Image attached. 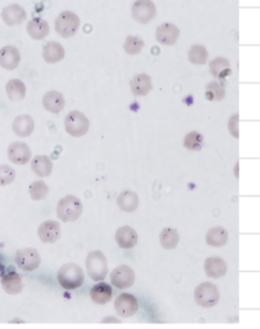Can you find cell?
<instances>
[{"mask_svg":"<svg viewBox=\"0 0 260 329\" xmlns=\"http://www.w3.org/2000/svg\"><path fill=\"white\" fill-rule=\"evenodd\" d=\"M151 80V77L145 74H141L135 76L130 81L131 89L133 94L136 96L147 95L152 89Z\"/></svg>","mask_w":260,"mask_h":329,"instance_id":"obj_17","label":"cell"},{"mask_svg":"<svg viewBox=\"0 0 260 329\" xmlns=\"http://www.w3.org/2000/svg\"><path fill=\"white\" fill-rule=\"evenodd\" d=\"M203 144V136L196 131L188 134L185 137L183 146L188 150H200Z\"/></svg>","mask_w":260,"mask_h":329,"instance_id":"obj_32","label":"cell"},{"mask_svg":"<svg viewBox=\"0 0 260 329\" xmlns=\"http://www.w3.org/2000/svg\"><path fill=\"white\" fill-rule=\"evenodd\" d=\"M15 177L14 170L7 164L0 165V185L4 186L12 182Z\"/></svg>","mask_w":260,"mask_h":329,"instance_id":"obj_36","label":"cell"},{"mask_svg":"<svg viewBox=\"0 0 260 329\" xmlns=\"http://www.w3.org/2000/svg\"><path fill=\"white\" fill-rule=\"evenodd\" d=\"M144 45V42L138 36H128L123 45L125 52L130 55L139 53Z\"/></svg>","mask_w":260,"mask_h":329,"instance_id":"obj_33","label":"cell"},{"mask_svg":"<svg viewBox=\"0 0 260 329\" xmlns=\"http://www.w3.org/2000/svg\"><path fill=\"white\" fill-rule=\"evenodd\" d=\"M42 103L44 108L53 113H59L64 105L63 95L55 90L47 92L43 97Z\"/></svg>","mask_w":260,"mask_h":329,"instance_id":"obj_20","label":"cell"},{"mask_svg":"<svg viewBox=\"0 0 260 329\" xmlns=\"http://www.w3.org/2000/svg\"><path fill=\"white\" fill-rule=\"evenodd\" d=\"M231 72L232 70L229 68H226L219 73L218 78L220 79H224L225 77L230 75Z\"/></svg>","mask_w":260,"mask_h":329,"instance_id":"obj_37","label":"cell"},{"mask_svg":"<svg viewBox=\"0 0 260 329\" xmlns=\"http://www.w3.org/2000/svg\"><path fill=\"white\" fill-rule=\"evenodd\" d=\"M179 36V29L175 25L171 23L162 24L156 31V39L162 45H173L176 42Z\"/></svg>","mask_w":260,"mask_h":329,"instance_id":"obj_14","label":"cell"},{"mask_svg":"<svg viewBox=\"0 0 260 329\" xmlns=\"http://www.w3.org/2000/svg\"><path fill=\"white\" fill-rule=\"evenodd\" d=\"M86 267L89 276L94 281L104 280L108 272L107 258L99 250L92 251L88 254Z\"/></svg>","mask_w":260,"mask_h":329,"instance_id":"obj_3","label":"cell"},{"mask_svg":"<svg viewBox=\"0 0 260 329\" xmlns=\"http://www.w3.org/2000/svg\"><path fill=\"white\" fill-rule=\"evenodd\" d=\"M90 296L95 304L104 305L111 301L112 289L108 284L100 282L94 285L91 289Z\"/></svg>","mask_w":260,"mask_h":329,"instance_id":"obj_18","label":"cell"},{"mask_svg":"<svg viewBox=\"0 0 260 329\" xmlns=\"http://www.w3.org/2000/svg\"><path fill=\"white\" fill-rule=\"evenodd\" d=\"M34 128V122L31 116L28 115H22L17 117L12 124V129L14 133L20 137L29 136Z\"/></svg>","mask_w":260,"mask_h":329,"instance_id":"obj_19","label":"cell"},{"mask_svg":"<svg viewBox=\"0 0 260 329\" xmlns=\"http://www.w3.org/2000/svg\"><path fill=\"white\" fill-rule=\"evenodd\" d=\"M160 241L165 249L175 248L179 240V237L176 231L171 228H165L160 234Z\"/></svg>","mask_w":260,"mask_h":329,"instance_id":"obj_29","label":"cell"},{"mask_svg":"<svg viewBox=\"0 0 260 329\" xmlns=\"http://www.w3.org/2000/svg\"><path fill=\"white\" fill-rule=\"evenodd\" d=\"M6 89L8 97L12 101H20L25 95V86L18 79L9 80L6 85Z\"/></svg>","mask_w":260,"mask_h":329,"instance_id":"obj_27","label":"cell"},{"mask_svg":"<svg viewBox=\"0 0 260 329\" xmlns=\"http://www.w3.org/2000/svg\"><path fill=\"white\" fill-rule=\"evenodd\" d=\"M15 262L19 269L30 272L39 267L41 258L36 249L30 247L25 248L17 251Z\"/></svg>","mask_w":260,"mask_h":329,"instance_id":"obj_7","label":"cell"},{"mask_svg":"<svg viewBox=\"0 0 260 329\" xmlns=\"http://www.w3.org/2000/svg\"><path fill=\"white\" fill-rule=\"evenodd\" d=\"M32 171L40 177L48 176L51 173L52 163L50 158L46 155H37L31 162Z\"/></svg>","mask_w":260,"mask_h":329,"instance_id":"obj_26","label":"cell"},{"mask_svg":"<svg viewBox=\"0 0 260 329\" xmlns=\"http://www.w3.org/2000/svg\"><path fill=\"white\" fill-rule=\"evenodd\" d=\"M60 224L56 221L47 220L39 226L38 234L43 243H53L60 237Z\"/></svg>","mask_w":260,"mask_h":329,"instance_id":"obj_12","label":"cell"},{"mask_svg":"<svg viewBox=\"0 0 260 329\" xmlns=\"http://www.w3.org/2000/svg\"><path fill=\"white\" fill-rule=\"evenodd\" d=\"M64 54L62 46L56 42H49L43 47V57L47 63H54L60 61Z\"/></svg>","mask_w":260,"mask_h":329,"instance_id":"obj_24","label":"cell"},{"mask_svg":"<svg viewBox=\"0 0 260 329\" xmlns=\"http://www.w3.org/2000/svg\"><path fill=\"white\" fill-rule=\"evenodd\" d=\"M57 280L66 289L72 290L81 286L84 282V275L82 268L74 263L62 266L57 273Z\"/></svg>","mask_w":260,"mask_h":329,"instance_id":"obj_1","label":"cell"},{"mask_svg":"<svg viewBox=\"0 0 260 329\" xmlns=\"http://www.w3.org/2000/svg\"><path fill=\"white\" fill-rule=\"evenodd\" d=\"M83 210L80 200L73 195H68L58 202L56 213L63 222L74 221L78 219Z\"/></svg>","mask_w":260,"mask_h":329,"instance_id":"obj_2","label":"cell"},{"mask_svg":"<svg viewBox=\"0 0 260 329\" xmlns=\"http://www.w3.org/2000/svg\"><path fill=\"white\" fill-rule=\"evenodd\" d=\"M26 30L33 39L42 40L48 35L49 26L46 21L40 18H35L28 22Z\"/></svg>","mask_w":260,"mask_h":329,"instance_id":"obj_22","label":"cell"},{"mask_svg":"<svg viewBox=\"0 0 260 329\" xmlns=\"http://www.w3.org/2000/svg\"><path fill=\"white\" fill-rule=\"evenodd\" d=\"M230 63L228 60L222 57H217L209 63L210 72L212 75L215 77H218L219 73L224 69L228 68Z\"/></svg>","mask_w":260,"mask_h":329,"instance_id":"obj_35","label":"cell"},{"mask_svg":"<svg viewBox=\"0 0 260 329\" xmlns=\"http://www.w3.org/2000/svg\"><path fill=\"white\" fill-rule=\"evenodd\" d=\"M8 156L9 160L14 164H25L31 157V151L26 143L15 142L9 146Z\"/></svg>","mask_w":260,"mask_h":329,"instance_id":"obj_11","label":"cell"},{"mask_svg":"<svg viewBox=\"0 0 260 329\" xmlns=\"http://www.w3.org/2000/svg\"><path fill=\"white\" fill-rule=\"evenodd\" d=\"M80 25L78 17L71 11L60 14L55 22V30L62 37H72L78 31Z\"/></svg>","mask_w":260,"mask_h":329,"instance_id":"obj_4","label":"cell"},{"mask_svg":"<svg viewBox=\"0 0 260 329\" xmlns=\"http://www.w3.org/2000/svg\"><path fill=\"white\" fill-rule=\"evenodd\" d=\"M204 270L208 277L218 278L225 275L227 268L224 261L221 258L212 257L206 259Z\"/></svg>","mask_w":260,"mask_h":329,"instance_id":"obj_23","label":"cell"},{"mask_svg":"<svg viewBox=\"0 0 260 329\" xmlns=\"http://www.w3.org/2000/svg\"><path fill=\"white\" fill-rule=\"evenodd\" d=\"M189 61L194 64H205L208 56L205 48L202 45H194L188 53Z\"/></svg>","mask_w":260,"mask_h":329,"instance_id":"obj_30","label":"cell"},{"mask_svg":"<svg viewBox=\"0 0 260 329\" xmlns=\"http://www.w3.org/2000/svg\"><path fill=\"white\" fill-rule=\"evenodd\" d=\"M155 6L150 1H138L132 8L133 18L141 23L148 22L155 16Z\"/></svg>","mask_w":260,"mask_h":329,"instance_id":"obj_10","label":"cell"},{"mask_svg":"<svg viewBox=\"0 0 260 329\" xmlns=\"http://www.w3.org/2000/svg\"><path fill=\"white\" fill-rule=\"evenodd\" d=\"M205 94L206 98L210 101L213 99L220 100L224 96L225 90L218 83L213 81L207 86Z\"/></svg>","mask_w":260,"mask_h":329,"instance_id":"obj_34","label":"cell"},{"mask_svg":"<svg viewBox=\"0 0 260 329\" xmlns=\"http://www.w3.org/2000/svg\"><path fill=\"white\" fill-rule=\"evenodd\" d=\"M1 285L3 289L10 294H18L23 288L21 276L15 272L5 275L1 280Z\"/></svg>","mask_w":260,"mask_h":329,"instance_id":"obj_21","label":"cell"},{"mask_svg":"<svg viewBox=\"0 0 260 329\" xmlns=\"http://www.w3.org/2000/svg\"><path fill=\"white\" fill-rule=\"evenodd\" d=\"M20 60V53L15 47L7 46L0 50V65L3 68L13 70L18 65Z\"/></svg>","mask_w":260,"mask_h":329,"instance_id":"obj_15","label":"cell"},{"mask_svg":"<svg viewBox=\"0 0 260 329\" xmlns=\"http://www.w3.org/2000/svg\"><path fill=\"white\" fill-rule=\"evenodd\" d=\"M228 240L226 231L220 227L210 229L206 236L207 243L212 246L219 247L224 245Z\"/></svg>","mask_w":260,"mask_h":329,"instance_id":"obj_28","label":"cell"},{"mask_svg":"<svg viewBox=\"0 0 260 329\" xmlns=\"http://www.w3.org/2000/svg\"><path fill=\"white\" fill-rule=\"evenodd\" d=\"M48 187L41 180L32 183L29 187V192L34 200H40L46 198L48 193Z\"/></svg>","mask_w":260,"mask_h":329,"instance_id":"obj_31","label":"cell"},{"mask_svg":"<svg viewBox=\"0 0 260 329\" xmlns=\"http://www.w3.org/2000/svg\"><path fill=\"white\" fill-rule=\"evenodd\" d=\"M115 240L120 248L131 249L136 245L138 235L133 228L125 225L117 229L115 234Z\"/></svg>","mask_w":260,"mask_h":329,"instance_id":"obj_16","label":"cell"},{"mask_svg":"<svg viewBox=\"0 0 260 329\" xmlns=\"http://www.w3.org/2000/svg\"><path fill=\"white\" fill-rule=\"evenodd\" d=\"M1 16L3 21L10 26L20 25L26 18L24 10L16 4L4 8Z\"/></svg>","mask_w":260,"mask_h":329,"instance_id":"obj_13","label":"cell"},{"mask_svg":"<svg viewBox=\"0 0 260 329\" xmlns=\"http://www.w3.org/2000/svg\"><path fill=\"white\" fill-rule=\"evenodd\" d=\"M67 132L73 137H78L85 135L88 131L89 122L85 116L80 112H70L64 120Z\"/></svg>","mask_w":260,"mask_h":329,"instance_id":"obj_5","label":"cell"},{"mask_svg":"<svg viewBox=\"0 0 260 329\" xmlns=\"http://www.w3.org/2000/svg\"><path fill=\"white\" fill-rule=\"evenodd\" d=\"M114 307L119 316L128 317L136 313L138 309V304L134 296L129 293H123L115 299Z\"/></svg>","mask_w":260,"mask_h":329,"instance_id":"obj_9","label":"cell"},{"mask_svg":"<svg viewBox=\"0 0 260 329\" xmlns=\"http://www.w3.org/2000/svg\"><path fill=\"white\" fill-rule=\"evenodd\" d=\"M194 296L197 303L204 307H211L218 302L219 294L216 287L212 283L205 282L197 287Z\"/></svg>","mask_w":260,"mask_h":329,"instance_id":"obj_6","label":"cell"},{"mask_svg":"<svg viewBox=\"0 0 260 329\" xmlns=\"http://www.w3.org/2000/svg\"><path fill=\"white\" fill-rule=\"evenodd\" d=\"M112 284L119 289H126L132 286L135 280L133 270L125 265L119 266L115 268L110 274Z\"/></svg>","mask_w":260,"mask_h":329,"instance_id":"obj_8","label":"cell"},{"mask_svg":"<svg viewBox=\"0 0 260 329\" xmlns=\"http://www.w3.org/2000/svg\"><path fill=\"white\" fill-rule=\"evenodd\" d=\"M116 201L122 211L128 213L135 211L139 204L137 194L130 190L122 192L117 197Z\"/></svg>","mask_w":260,"mask_h":329,"instance_id":"obj_25","label":"cell"}]
</instances>
